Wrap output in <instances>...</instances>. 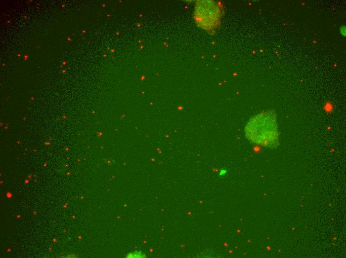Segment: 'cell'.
I'll return each mask as SVG.
<instances>
[{
	"instance_id": "6da1fadb",
	"label": "cell",
	"mask_w": 346,
	"mask_h": 258,
	"mask_svg": "<svg viewBox=\"0 0 346 258\" xmlns=\"http://www.w3.org/2000/svg\"><path fill=\"white\" fill-rule=\"evenodd\" d=\"M245 134L255 144L266 147H277L279 131L275 113L264 112L252 117L245 127Z\"/></svg>"
},
{
	"instance_id": "7a4b0ae2",
	"label": "cell",
	"mask_w": 346,
	"mask_h": 258,
	"mask_svg": "<svg viewBox=\"0 0 346 258\" xmlns=\"http://www.w3.org/2000/svg\"><path fill=\"white\" fill-rule=\"evenodd\" d=\"M219 5L213 1H199L196 7L195 19L202 28L212 31L218 25L221 15Z\"/></svg>"
},
{
	"instance_id": "3957f363",
	"label": "cell",
	"mask_w": 346,
	"mask_h": 258,
	"mask_svg": "<svg viewBox=\"0 0 346 258\" xmlns=\"http://www.w3.org/2000/svg\"><path fill=\"white\" fill-rule=\"evenodd\" d=\"M145 257V255L141 252H131L127 256V258H144Z\"/></svg>"
},
{
	"instance_id": "277c9868",
	"label": "cell",
	"mask_w": 346,
	"mask_h": 258,
	"mask_svg": "<svg viewBox=\"0 0 346 258\" xmlns=\"http://www.w3.org/2000/svg\"><path fill=\"white\" fill-rule=\"evenodd\" d=\"M343 29H341V32H343V33H342V34L345 35V34H346L345 29H344V27H343Z\"/></svg>"
}]
</instances>
